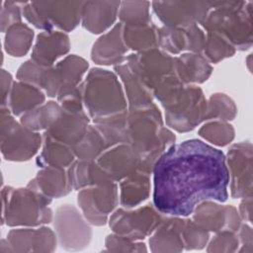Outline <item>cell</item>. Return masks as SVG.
Segmentation results:
<instances>
[{
    "instance_id": "cell-9",
    "label": "cell",
    "mask_w": 253,
    "mask_h": 253,
    "mask_svg": "<svg viewBox=\"0 0 253 253\" xmlns=\"http://www.w3.org/2000/svg\"><path fill=\"white\" fill-rule=\"evenodd\" d=\"M126 62L152 94L164 80L172 75H177L175 57L157 47L131 53L126 56Z\"/></svg>"
},
{
    "instance_id": "cell-21",
    "label": "cell",
    "mask_w": 253,
    "mask_h": 253,
    "mask_svg": "<svg viewBox=\"0 0 253 253\" xmlns=\"http://www.w3.org/2000/svg\"><path fill=\"white\" fill-rule=\"evenodd\" d=\"M127 49L123 40V24L119 23L94 42L91 58L97 64L119 65L126 61Z\"/></svg>"
},
{
    "instance_id": "cell-2",
    "label": "cell",
    "mask_w": 253,
    "mask_h": 253,
    "mask_svg": "<svg viewBox=\"0 0 253 253\" xmlns=\"http://www.w3.org/2000/svg\"><path fill=\"white\" fill-rule=\"evenodd\" d=\"M110 146L125 143L140 156L139 170L152 173L158 158L172 145L175 134L163 126L162 115L155 104L146 108L94 121Z\"/></svg>"
},
{
    "instance_id": "cell-43",
    "label": "cell",
    "mask_w": 253,
    "mask_h": 253,
    "mask_svg": "<svg viewBox=\"0 0 253 253\" xmlns=\"http://www.w3.org/2000/svg\"><path fill=\"white\" fill-rule=\"evenodd\" d=\"M59 105L66 111L80 112L83 110V98L81 83L78 86L63 90L57 96Z\"/></svg>"
},
{
    "instance_id": "cell-19",
    "label": "cell",
    "mask_w": 253,
    "mask_h": 253,
    "mask_svg": "<svg viewBox=\"0 0 253 253\" xmlns=\"http://www.w3.org/2000/svg\"><path fill=\"white\" fill-rule=\"evenodd\" d=\"M89 122V117L85 111L70 112L62 108L44 132L73 148L86 133Z\"/></svg>"
},
{
    "instance_id": "cell-14",
    "label": "cell",
    "mask_w": 253,
    "mask_h": 253,
    "mask_svg": "<svg viewBox=\"0 0 253 253\" xmlns=\"http://www.w3.org/2000/svg\"><path fill=\"white\" fill-rule=\"evenodd\" d=\"M151 5L159 20L172 28L201 24L211 10L210 1H154Z\"/></svg>"
},
{
    "instance_id": "cell-20",
    "label": "cell",
    "mask_w": 253,
    "mask_h": 253,
    "mask_svg": "<svg viewBox=\"0 0 253 253\" xmlns=\"http://www.w3.org/2000/svg\"><path fill=\"white\" fill-rule=\"evenodd\" d=\"M9 251L11 252H50L56 245V236L48 227L12 229L7 234Z\"/></svg>"
},
{
    "instance_id": "cell-4",
    "label": "cell",
    "mask_w": 253,
    "mask_h": 253,
    "mask_svg": "<svg viewBox=\"0 0 253 253\" xmlns=\"http://www.w3.org/2000/svg\"><path fill=\"white\" fill-rule=\"evenodd\" d=\"M83 106L94 121L126 111L127 103L118 76L105 69L92 68L81 83Z\"/></svg>"
},
{
    "instance_id": "cell-46",
    "label": "cell",
    "mask_w": 253,
    "mask_h": 253,
    "mask_svg": "<svg viewBox=\"0 0 253 253\" xmlns=\"http://www.w3.org/2000/svg\"><path fill=\"white\" fill-rule=\"evenodd\" d=\"M239 237L242 244L245 246H248L249 249L252 251V230L251 227L247 224H243L241 227H239Z\"/></svg>"
},
{
    "instance_id": "cell-39",
    "label": "cell",
    "mask_w": 253,
    "mask_h": 253,
    "mask_svg": "<svg viewBox=\"0 0 253 253\" xmlns=\"http://www.w3.org/2000/svg\"><path fill=\"white\" fill-rule=\"evenodd\" d=\"M199 134L214 145L225 146L233 140L234 128L225 122L214 121L204 125L199 129Z\"/></svg>"
},
{
    "instance_id": "cell-35",
    "label": "cell",
    "mask_w": 253,
    "mask_h": 253,
    "mask_svg": "<svg viewBox=\"0 0 253 253\" xmlns=\"http://www.w3.org/2000/svg\"><path fill=\"white\" fill-rule=\"evenodd\" d=\"M33 38L34 31L29 26L22 22L15 24L6 31L5 49L10 55L21 57L29 51Z\"/></svg>"
},
{
    "instance_id": "cell-29",
    "label": "cell",
    "mask_w": 253,
    "mask_h": 253,
    "mask_svg": "<svg viewBox=\"0 0 253 253\" xmlns=\"http://www.w3.org/2000/svg\"><path fill=\"white\" fill-rule=\"evenodd\" d=\"M120 190V203L124 208L131 209L140 205L149 196V174L141 170L133 172L122 180Z\"/></svg>"
},
{
    "instance_id": "cell-23",
    "label": "cell",
    "mask_w": 253,
    "mask_h": 253,
    "mask_svg": "<svg viewBox=\"0 0 253 253\" xmlns=\"http://www.w3.org/2000/svg\"><path fill=\"white\" fill-rule=\"evenodd\" d=\"M120 5V1H85L81 15L83 28L92 34L105 32L115 23Z\"/></svg>"
},
{
    "instance_id": "cell-24",
    "label": "cell",
    "mask_w": 253,
    "mask_h": 253,
    "mask_svg": "<svg viewBox=\"0 0 253 253\" xmlns=\"http://www.w3.org/2000/svg\"><path fill=\"white\" fill-rule=\"evenodd\" d=\"M27 187L50 199L65 196L72 190L64 168L52 166L42 168Z\"/></svg>"
},
{
    "instance_id": "cell-42",
    "label": "cell",
    "mask_w": 253,
    "mask_h": 253,
    "mask_svg": "<svg viewBox=\"0 0 253 253\" xmlns=\"http://www.w3.org/2000/svg\"><path fill=\"white\" fill-rule=\"evenodd\" d=\"M24 2L5 1L1 7V31L5 33L11 26L21 23Z\"/></svg>"
},
{
    "instance_id": "cell-27",
    "label": "cell",
    "mask_w": 253,
    "mask_h": 253,
    "mask_svg": "<svg viewBox=\"0 0 253 253\" xmlns=\"http://www.w3.org/2000/svg\"><path fill=\"white\" fill-rule=\"evenodd\" d=\"M44 100V94L39 87L22 81L14 82L6 107L9 108L14 116H23L42 106Z\"/></svg>"
},
{
    "instance_id": "cell-28",
    "label": "cell",
    "mask_w": 253,
    "mask_h": 253,
    "mask_svg": "<svg viewBox=\"0 0 253 253\" xmlns=\"http://www.w3.org/2000/svg\"><path fill=\"white\" fill-rule=\"evenodd\" d=\"M72 190H81L87 187L114 182L110 176L98 165L96 160L74 161L67 170Z\"/></svg>"
},
{
    "instance_id": "cell-5",
    "label": "cell",
    "mask_w": 253,
    "mask_h": 253,
    "mask_svg": "<svg viewBox=\"0 0 253 253\" xmlns=\"http://www.w3.org/2000/svg\"><path fill=\"white\" fill-rule=\"evenodd\" d=\"M157 100L164 107L166 125L179 132L193 130L206 121L207 100L196 85L178 84Z\"/></svg>"
},
{
    "instance_id": "cell-33",
    "label": "cell",
    "mask_w": 253,
    "mask_h": 253,
    "mask_svg": "<svg viewBox=\"0 0 253 253\" xmlns=\"http://www.w3.org/2000/svg\"><path fill=\"white\" fill-rule=\"evenodd\" d=\"M109 147L111 146L98 127L95 125H89L82 139L73 147V151L78 159L93 161Z\"/></svg>"
},
{
    "instance_id": "cell-8",
    "label": "cell",
    "mask_w": 253,
    "mask_h": 253,
    "mask_svg": "<svg viewBox=\"0 0 253 253\" xmlns=\"http://www.w3.org/2000/svg\"><path fill=\"white\" fill-rule=\"evenodd\" d=\"M1 152L6 160L27 161L39 150L42 136L15 121L8 107H1Z\"/></svg>"
},
{
    "instance_id": "cell-12",
    "label": "cell",
    "mask_w": 253,
    "mask_h": 253,
    "mask_svg": "<svg viewBox=\"0 0 253 253\" xmlns=\"http://www.w3.org/2000/svg\"><path fill=\"white\" fill-rule=\"evenodd\" d=\"M53 224L62 248L81 250L88 246L92 236L91 228L74 206L64 204L58 207Z\"/></svg>"
},
{
    "instance_id": "cell-30",
    "label": "cell",
    "mask_w": 253,
    "mask_h": 253,
    "mask_svg": "<svg viewBox=\"0 0 253 253\" xmlns=\"http://www.w3.org/2000/svg\"><path fill=\"white\" fill-rule=\"evenodd\" d=\"M115 71L124 83L128 102V110L142 109L154 104L152 92L144 86L126 63L116 65Z\"/></svg>"
},
{
    "instance_id": "cell-25",
    "label": "cell",
    "mask_w": 253,
    "mask_h": 253,
    "mask_svg": "<svg viewBox=\"0 0 253 253\" xmlns=\"http://www.w3.org/2000/svg\"><path fill=\"white\" fill-rule=\"evenodd\" d=\"M182 222L181 216L163 218L149 239L150 250L152 252L182 251L184 248L181 234Z\"/></svg>"
},
{
    "instance_id": "cell-38",
    "label": "cell",
    "mask_w": 253,
    "mask_h": 253,
    "mask_svg": "<svg viewBox=\"0 0 253 253\" xmlns=\"http://www.w3.org/2000/svg\"><path fill=\"white\" fill-rule=\"evenodd\" d=\"M236 106L234 102L223 93L212 94L207 102L206 120L218 119L222 122L231 121L236 116Z\"/></svg>"
},
{
    "instance_id": "cell-26",
    "label": "cell",
    "mask_w": 253,
    "mask_h": 253,
    "mask_svg": "<svg viewBox=\"0 0 253 253\" xmlns=\"http://www.w3.org/2000/svg\"><path fill=\"white\" fill-rule=\"evenodd\" d=\"M175 70L185 85L201 84L208 80L212 67L201 53H183L175 57Z\"/></svg>"
},
{
    "instance_id": "cell-32",
    "label": "cell",
    "mask_w": 253,
    "mask_h": 253,
    "mask_svg": "<svg viewBox=\"0 0 253 253\" xmlns=\"http://www.w3.org/2000/svg\"><path fill=\"white\" fill-rule=\"evenodd\" d=\"M123 40L127 48L144 51L158 46V28L153 24L123 25Z\"/></svg>"
},
{
    "instance_id": "cell-3",
    "label": "cell",
    "mask_w": 253,
    "mask_h": 253,
    "mask_svg": "<svg viewBox=\"0 0 253 253\" xmlns=\"http://www.w3.org/2000/svg\"><path fill=\"white\" fill-rule=\"evenodd\" d=\"M211 10L201 25L207 33L220 35L235 49L252 45V2L210 1Z\"/></svg>"
},
{
    "instance_id": "cell-41",
    "label": "cell",
    "mask_w": 253,
    "mask_h": 253,
    "mask_svg": "<svg viewBox=\"0 0 253 253\" xmlns=\"http://www.w3.org/2000/svg\"><path fill=\"white\" fill-rule=\"evenodd\" d=\"M235 232L229 230H221L211 241L209 252H233L237 250L239 239L234 234Z\"/></svg>"
},
{
    "instance_id": "cell-17",
    "label": "cell",
    "mask_w": 253,
    "mask_h": 253,
    "mask_svg": "<svg viewBox=\"0 0 253 253\" xmlns=\"http://www.w3.org/2000/svg\"><path fill=\"white\" fill-rule=\"evenodd\" d=\"M206 35L197 25L185 28L162 27L158 29V46L171 54L182 51L200 53L204 49Z\"/></svg>"
},
{
    "instance_id": "cell-1",
    "label": "cell",
    "mask_w": 253,
    "mask_h": 253,
    "mask_svg": "<svg viewBox=\"0 0 253 253\" xmlns=\"http://www.w3.org/2000/svg\"><path fill=\"white\" fill-rule=\"evenodd\" d=\"M153 206L170 216H188L205 201L225 202L229 175L223 152L201 139L172 144L153 170Z\"/></svg>"
},
{
    "instance_id": "cell-22",
    "label": "cell",
    "mask_w": 253,
    "mask_h": 253,
    "mask_svg": "<svg viewBox=\"0 0 253 253\" xmlns=\"http://www.w3.org/2000/svg\"><path fill=\"white\" fill-rule=\"evenodd\" d=\"M69 38L66 34L54 32H42L38 35L32 50V60L43 67H50L60 56L68 52Z\"/></svg>"
},
{
    "instance_id": "cell-31",
    "label": "cell",
    "mask_w": 253,
    "mask_h": 253,
    "mask_svg": "<svg viewBox=\"0 0 253 253\" xmlns=\"http://www.w3.org/2000/svg\"><path fill=\"white\" fill-rule=\"evenodd\" d=\"M43 146L41 154L37 158V164L39 167H69L74 162L73 148L52 138L46 132L42 136Z\"/></svg>"
},
{
    "instance_id": "cell-44",
    "label": "cell",
    "mask_w": 253,
    "mask_h": 253,
    "mask_svg": "<svg viewBox=\"0 0 253 253\" xmlns=\"http://www.w3.org/2000/svg\"><path fill=\"white\" fill-rule=\"evenodd\" d=\"M144 243L135 242L119 234H110L106 238L108 251H146Z\"/></svg>"
},
{
    "instance_id": "cell-10",
    "label": "cell",
    "mask_w": 253,
    "mask_h": 253,
    "mask_svg": "<svg viewBox=\"0 0 253 253\" xmlns=\"http://www.w3.org/2000/svg\"><path fill=\"white\" fill-rule=\"evenodd\" d=\"M162 220L155 207L147 205L134 211L117 210L110 216L109 224L116 234L135 241L153 233Z\"/></svg>"
},
{
    "instance_id": "cell-6",
    "label": "cell",
    "mask_w": 253,
    "mask_h": 253,
    "mask_svg": "<svg viewBox=\"0 0 253 253\" xmlns=\"http://www.w3.org/2000/svg\"><path fill=\"white\" fill-rule=\"evenodd\" d=\"M51 199L27 188L2 189V221L9 226H37L52 220Z\"/></svg>"
},
{
    "instance_id": "cell-13",
    "label": "cell",
    "mask_w": 253,
    "mask_h": 253,
    "mask_svg": "<svg viewBox=\"0 0 253 253\" xmlns=\"http://www.w3.org/2000/svg\"><path fill=\"white\" fill-rule=\"evenodd\" d=\"M233 199L252 197V145L248 141L233 144L225 157Z\"/></svg>"
},
{
    "instance_id": "cell-36",
    "label": "cell",
    "mask_w": 253,
    "mask_h": 253,
    "mask_svg": "<svg viewBox=\"0 0 253 253\" xmlns=\"http://www.w3.org/2000/svg\"><path fill=\"white\" fill-rule=\"evenodd\" d=\"M150 2L147 1H124L121 2L119 18L123 25H145L151 23L149 14Z\"/></svg>"
},
{
    "instance_id": "cell-45",
    "label": "cell",
    "mask_w": 253,
    "mask_h": 253,
    "mask_svg": "<svg viewBox=\"0 0 253 253\" xmlns=\"http://www.w3.org/2000/svg\"><path fill=\"white\" fill-rule=\"evenodd\" d=\"M13 82H12V76L9 72L6 70L2 69L1 70V91H2V103L1 107H6L7 106V100L9 93L11 91Z\"/></svg>"
},
{
    "instance_id": "cell-15",
    "label": "cell",
    "mask_w": 253,
    "mask_h": 253,
    "mask_svg": "<svg viewBox=\"0 0 253 253\" xmlns=\"http://www.w3.org/2000/svg\"><path fill=\"white\" fill-rule=\"evenodd\" d=\"M88 66L82 57L68 55L54 66L45 68L41 88L45 90L48 97H57L63 90L78 86Z\"/></svg>"
},
{
    "instance_id": "cell-11",
    "label": "cell",
    "mask_w": 253,
    "mask_h": 253,
    "mask_svg": "<svg viewBox=\"0 0 253 253\" xmlns=\"http://www.w3.org/2000/svg\"><path fill=\"white\" fill-rule=\"evenodd\" d=\"M77 203L87 221L94 225H104L119 204L118 185L108 182L81 189Z\"/></svg>"
},
{
    "instance_id": "cell-7",
    "label": "cell",
    "mask_w": 253,
    "mask_h": 253,
    "mask_svg": "<svg viewBox=\"0 0 253 253\" xmlns=\"http://www.w3.org/2000/svg\"><path fill=\"white\" fill-rule=\"evenodd\" d=\"M85 1L24 2L23 16L43 32H70L81 21Z\"/></svg>"
},
{
    "instance_id": "cell-16",
    "label": "cell",
    "mask_w": 253,
    "mask_h": 253,
    "mask_svg": "<svg viewBox=\"0 0 253 253\" xmlns=\"http://www.w3.org/2000/svg\"><path fill=\"white\" fill-rule=\"evenodd\" d=\"M193 213L194 222L207 231L236 232L241 225L237 210L229 205L221 206L212 201H205L195 208Z\"/></svg>"
},
{
    "instance_id": "cell-37",
    "label": "cell",
    "mask_w": 253,
    "mask_h": 253,
    "mask_svg": "<svg viewBox=\"0 0 253 253\" xmlns=\"http://www.w3.org/2000/svg\"><path fill=\"white\" fill-rule=\"evenodd\" d=\"M235 50V47L220 35L207 33L203 52L209 62L217 63L226 57L232 56Z\"/></svg>"
},
{
    "instance_id": "cell-18",
    "label": "cell",
    "mask_w": 253,
    "mask_h": 253,
    "mask_svg": "<svg viewBox=\"0 0 253 253\" xmlns=\"http://www.w3.org/2000/svg\"><path fill=\"white\" fill-rule=\"evenodd\" d=\"M141 158L129 145L116 144L105 150L97 159L98 165L114 181H122L128 175L139 170Z\"/></svg>"
},
{
    "instance_id": "cell-40",
    "label": "cell",
    "mask_w": 253,
    "mask_h": 253,
    "mask_svg": "<svg viewBox=\"0 0 253 253\" xmlns=\"http://www.w3.org/2000/svg\"><path fill=\"white\" fill-rule=\"evenodd\" d=\"M181 234L184 247L187 250L204 248L210 237L209 231L200 227L194 222V220L185 218H183Z\"/></svg>"
},
{
    "instance_id": "cell-47",
    "label": "cell",
    "mask_w": 253,
    "mask_h": 253,
    "mask_svg": "<svg viewBox=\"0 0 253 253\" xmlns=\"http://www.w3.org/2000/svg\"><path fill=\"white\" fill-rule=\"evenodd\" d=\"M252 197L244 198V200L240 203V217L251 222V205H252Z\"/></svg>"
},
{
    "instance_id": "cell-34",
    "label": "cell",
    "mask_w": 253,
    "mask_h": 253,
    "mask_svg": "<svg viewBox=\"0 0 253 253\" xmlns=\"http://www.w3.org/2000/svg\"><path fill=\"white\" fill-rule=\"evenodd\" d=\"M61 109L62 107L58 103L48 101L47 103L42 104L33 111L23 115L21 117V124L33 131L42 129L46 130L60 113Z\"/></svg>"
}]
</instances>
